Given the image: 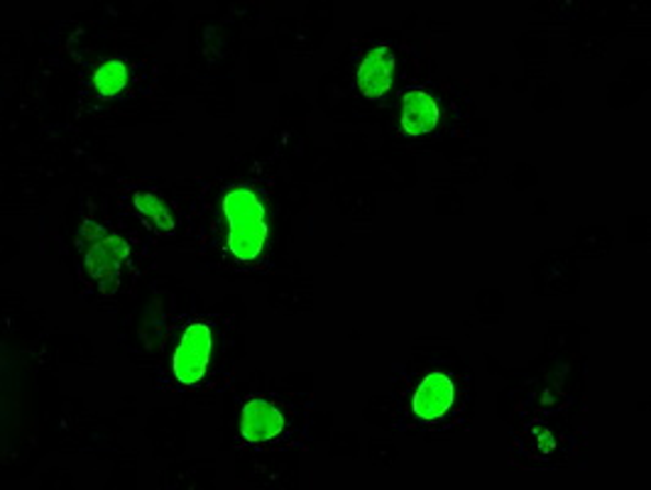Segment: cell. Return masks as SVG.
I'll return each mask as SVG.
<instances>
[{
	"mask_svg": "<svg viewBox=\"0 0 651 490\" xmlns=\"http://www.w3.org/2000/svg\"><path fill=\"white\" fill-rule=\"evenodd\" d=\"M223 211L231 221L229 248L237 262H251L263 253L267 241L265 207L253 189L237 187L223 197Z\"/></svg>",
	"mask_w": 651,
	"mask_h": 490,
	"instance_id": "obj_1",
	"label": "cell"
},
{
	"mask_svg": "<svg viewBox=\"0 0 651 490\" xmlns=\"http://www.w3.org/2000/svg\"><path fill=\"white\" fill-rule=\"evenodd\" d=\"M211 329L201 322L191 324L184 331L179 349L174 353V375L182 385H196L201 381L211 355Z\"/></svg>",
	"mask_w": 651,
	"mask_h": 490,
	"instance_id": "obj_2",
	"label": "cell"
},
{
	"mask_svg": "<svg viewBox=\"0 0 651 490\" xmlns=\"http://www.w3.org/2000/svg\"><path fill=\"white\" fill-rule=\"evenodd\" d=\"M130 258V245L118 236H106L86 250V272L101 284L103 294H113L118 288L123 262Z\"/></svg>",
	"mask_w": 651,
	"mask_h": 490,
	"instance_id": "obj_3",
	"label": "cell"
},
{
	"mask_svg": "<svg viewBox=\"0 0 651 490\" xmlns=\"http://www.w3.org/2000/svg\"><path fill=\"white\" fill-rule=\"evenodd\" d=\"M392 74H395V55L387 45H380L358 69L360 94L365 98H382L392 86Z\"/></svg>",
	"mask_w": 651,
	"mask_h": 490,
	"instance_id": "obj_4",
	"label": "cell"
},
{
	"mask_svg": "<svg viewBox=\"0 0 651 490\" xmlns=\"http://www.w3.org/2000/svg\"><path fill=\"white\" fill-rule=\"evenodd\" d=\"M284 417L272 402L253 400L243 407L241 415V432L253 444L272 442L275 436L282 434Z\"/></svg>",
	"mask_w": 651,
	"mask_h": 490,
	"instance_id": "obj_5",
	"label": "cell"
},
{
	"mask_svg": "<svg viewBox=\"0 0 651 490\" xmlns=\"http://www.w3.org/2000/svg\"><path fill=\"white\" fill-rule=\"evenodd\" d=\"M453 395H456V390H453L449 375L429 373L415 395L417 417H421V420H439L451 410Z\"/></svg>",
	"mask_w": 651,
	"mask_h": 490,
	"instance_id": "obj_6",
	"label": "cell"
},
{
	"mask_svg": "<svg viewBox=\"0 0 651 490\" xmlns=\"http://www.w3.org/2000/svg\"><path fill=\"white\" fill-rule=\"evenodd\" d=\"M439 122V106L427 91L411 89L402 98V130L407 136H427Z\"/></svg>",
	"mask_w": 651,
	"mask_h": 490,
	"instance_id": "obj_7",
	"label": "cell"
},
{
	"mask_svg": "<svg viewBox=\"0 0 651 490\" xmlns=\"http://www.w3.org/2000/svg\"><path fill=\"white\" fill-rule=\"evenodd\" d=\"M132 203H136V209L142 213L144 221L152 223L158 231H164V233L174 231L172 213L167 207H164L160 197H154L150 191H138L136 197H132Z\"/></svg>",
	"mask_w": 651,
	"mask_h": 490,
	"instance_id": "obj_8",
	"label": "cell"
},
{
	"mask_svg": "<svg viewBox=\"0 0 651 490\" xmlns=\"http://www.w3.org/2000/svg\"><path fill=\"white\" fill-rule=\"evenodd\" d=\"M126 81H128V69L118 59L106 61V65L96 71V77H93V84H96L101 96H118L120 91L126 89Z\"/></svg>",
	"mask_w": 651,
	"mask_h": 490,
	"instance_id": "obj_9",
	"label": "cell"
},
{
	"mask_svg": "<svg viewBox=\"0 0 651 490\" xmlns=\"http://www.w3.org/2000/svg\"><path fill=\"white\" fill-rule=\"evenodd\" d=\"M101 238H106V236H103V229L98 226V223L84 221V226H81V233H79V243L91 241V245H93V243H98Z\"/></svg>",
	"mask_w": 651,
	"mask_h": 490,
	"instance_id": "obj_10",
	"label": "cell"
}]
</instances>
